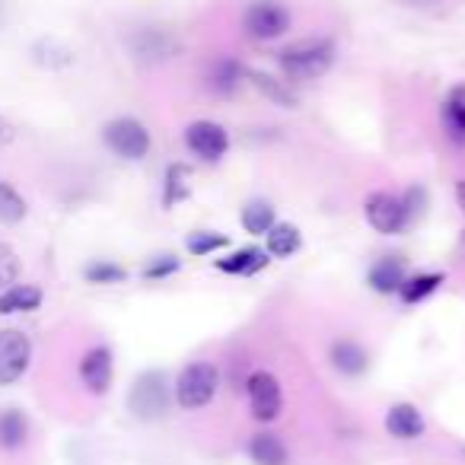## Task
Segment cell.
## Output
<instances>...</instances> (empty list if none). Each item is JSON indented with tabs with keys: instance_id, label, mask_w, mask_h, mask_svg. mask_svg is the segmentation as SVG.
<instances>
[{
	"instance_id": "obj_1",
	"label": "cell",
	"mask_w": 465,
	"mask_h": 465,
	"mask_svg": "<svg viewBox=\"0 0 465 465\" xmlns=\"http://www.w3.org/2000/svg\"><path fill=\"white\" fill-rule=\"evenodd\" d=\"M331 61H335V42L329 35H306L297 39L278 54L281 74L287 84H310L329 74Z\"/></svg>"
},
{
	"instance_id": "obj_2",
	"label": "cell",
	"mask_w": 465,
	"mask_h": 465,
	"mask_svg": "<svg viewBox=\"0 0 465 465\" xmlns=\"http://www.w3.org/2000/svg\"><path fill=\"white\" fill-rule=\"evenodd\" d=\"M363 217H367V223L373 226L376 232H382V236H399V232H405L408 226L414 223L405 201H401V194H392V192L367 194V201H363Z\"/></svg>"
},
{
	"instance_id": "obj_3",
	"label": "cell",
	"mask_w": 465,
	"mask_h": 465,
	"mask_svg": "<svg viewBox=\"0 0 465 465\" xmlns=\"http://www.w3.org/2000/svg\"><path fill=\"white\" fill-rule=\"evenodd\" d=\"M213 395H217V370H213L211 363H204V361L188 363L179 373L175 401H179L185 411H198V408L211 405Z\"/></svg>"
},
{
	"instance_id": "obj_4",
	"label": "cell",
	"mask_w": 465,
	"mask_h": 465,
	"mask_svg": "<svg viewBox=\"0 0 465 465\" xmlns=\"http://www.w3.org/2000/svg\"><path fill=\"white\" fill-rule=\"evenodd\" d=\"M128 408L134 418L141 420H160L169 408V389H166V376L150 370V373H141L134 380L128 392Z\"/></svg>"
},
{
	"instance_id": "obj_5",
	"label": "cell",
	"mask_w": 465,
	"mask_h": 465,
	"mask_svg": "<svg viewBox=\"0 0 465 465\" xmlns=\"http://www.w3.org/2000/svg\"><path fill=\"white\" fill-rule=\"evenodd\" d=\"M103 141L122 160H143L150 153V131L137 118H112L103 128Z\"/></svg>"
},
{
	"instance_id": "obj_6",
	"label": "cell",
	"mask_w": 465,
	"mask_h": 465,
	"mask_svg": "<svg viewBox=\"0 0 465 465\" xmlns=\"http://www.w3.org/2000/svg\"><path fill=\"white\" fill-rule=\"evenodd\" d=\"M242 29L255 42L281 39L291 29V14H287V7H281L278 0H255L242 16Z\"/></svg>"
},
{
	"instance_id": "obj_7",
	"label": "cell",
	"mask_w": 465,
	"mask_h": 465,
	"mask_svg": "<svg viewBox=\"0 0 465 465\" xmlns=\"http://www.w3.org/2000/svg\"><path fill=\"white\" fill-rule=\"evenodd\" d=\"M33 361V341L20 329H0V386H14L23 380Z\"/></svg>"
},
{
	"instance_id": "obj_8",
	"label": "cell",
	"mask_w": 465,
	"mask_h": 465,
	"mask_svg": "<svg viewBox=\"0 0 465 465\" xmlns=\"http://www.w3.org/2000/svg\"><path fill=\"white\" fill-rule=\"evenodd\" d=\"M246 392H249V408H252L255 420H278L284 411V392H281V382L274 373L268 370H255L246 380Z\"/></svg>"
},
{
	"instance_id": "obj_9",
	"label": "cell",
	"mask_w": 465,
	"mask_h": 465,
	"mask_svg": "<svg viewBox=\"0 0 465 465\" xmlns=\"http://www.w3.org/2000/svg\"><path fill=\"white\" fill-rule=\"evenodd\" d=\"M185 143L204 163H217L230 150V134L217 122H192L185 128Z\"/></svg>"
},
{
	"instance_id": "obj_10",
	"label": "cell",
	"mask_w": 465,
	"mask_h": 465,
	"mask_svg": "<svg viewBox=\"0 0 465 465\" xmlns=\"http://www.w3.org/2000/svg\"><path fill=\"white\" fill-rule=\"evenodd\" d=\"M112 373H115V361H112V351L105 344H96L84 354L80 361V380L90 389L93 395H105L112 386Z\"/></svg>"
},
{
	"instance_id": "obj_11",
	"label": "cell",
	"mask_w": 465,
	"mask_h": 465,
	"mask_svg": "<svg viewBox=\"0 0 465 465\" xmlns=\"http://www.w3.org/2000/svg\"><path fill=\"white\" fill-rule=\"evenodd\" d=\"M179 39L163 33V29H143V33H137L131 39V52L141 61H166L173 54H179Z\"/></svg>"
},
{
	"instance_id": "obj_12",
	"label": "cell",
	"mask_w": 465,
	"mask_h": 465,
	"mask_svg": "<svg viewBox=\"0 0 465 465\" xmlns=\"http://www.w3.org/2000/svg\"><path fill=\"white\" fill-rule=\"evenodd\" d=\"M424 414L418 411L414 405H408V401H401V405H392L386 411V430L389 437L395 440H418L424 437Z\"/></svg>"
},
{
	"instance_id": "obj_13",
	"label": "cell",
	"mask_w": 465,
	"mask_h": 465,
	"mask_svg": "<svg viewBox=\"0 0 465 465\" xmlns=\"http://www.w3.org/2000/svg\"><path fill=\"white\" fill-rule=\"evenodd\" d=\"M408 278V268L401 255H382L373 268H370L367 281L376 293H399V287L405 284Z\"/></svg>"
},
{
	"instance_id": "obj_14",
	"label": "cell",
	"mask_w": 465,
	"mask_h": 465,
	"mask_svg": "<svg viewBox=\"0 0 465 465\" xmlns=\"http://www.w3.org/2000/svg\"><path fill=\"white\" fill-rule=\"evenodd\" d=\"M440 118H443V131L452 143H465V84L452 86L443 99V109H440Z\"/></svg>"
},
{
	"instance_id": "obj_15",
	"label": "cell",
	"mask_w": 465,
	"mask_h": 465,
	"mask_svg": "<svg viewBox=\"0 0 465 465\" xmlns=\"http://www.w3.org/2000/svg\"><path fill=\"white\" fill-rule=\"evenodd\" d=\"M42 306V291L35 284H14L0 291V316L14 312H35Z\"/></svg>"
},
{
	"instance_id": "obj_16",
	"label": "cell",
	"mask_w": 465,
	"mask_h": 465,
	"mask_svg": "<svg viewBox=\"0 0 465 465\" xmlns=\"http://www.w3.org/2000/svg\"><path fill=\"white\" fill-rule=\"evenodd\" d=\"M268 262H272V255H268L265 249L249 246V249H240V252L226 255V259H220L217 268L223 274H259Z\"/></svg>"
},
{
	"instance_id": "obj_17",
	"label": "cell",
	"mask_w": 465,
	"mask_h": 465,
	"mask_svg": "<svg viewBox=\"0 0 465 465\" xmlns=\"http://www.w3.org/2000/svg\"><path fill=\"white\" fill-rule=\"evenodd\" d=\"M246 77L252 80V86L262 93V96L272 99V103L281 105V109H293V105H297V93L291 90L287 80H278V77H272V74H262V71H249Z\"/></svg>"
},
{
	"instance_id": "obj_18",
	"label": "cell",
	"mask_w": 465,
	"mask_h": 465,
	"mask_svg": "<svg viewBox=\"0 0 465 465\" xmlns=\"http://www.w3.org/2000/svg\"><path fill=\"white\" fill-rule=\"evenodd\" d=\"M249 456L255 465H287V446L278 433H255L249 440Z\"/></svg>"
},
{
	"instance_id": "obj_19",
	"label": "cell",
	"mask_w": 465,
	"mask_h": 465,
	"mask_svg": "<svg viewBox=\"0 0 465 465\" xmlns=\"http://www.w3.org/2000/svg\"><path fill=\"white\" fill-rule=\"evenodd\" d=\"M29 440V418L20 408H7L0 411V446L4 450H20Z\"/></svg>"
},
{
	"instance_id": "obj_20",
	"label": "cell",
	"mask_w": 465,
	"mask_h": 465,
	"mask_svg": "<svg viewBox=\"0 0 465 465\" xmlns=\"http://www.w3.org/2000/svg\"><path fill=\"white\" fill-rule=\"evenodd\" d=\"M331 363H335V370H341L344 376H361L363 370H367V351L361 348L357 341H335L331 344Z\"/></svg>"
},
{
	"instance_id": "obj_21",
	"label": "cell",
	"mask_w": 465,
	"mask_h": 465,
	"mask_svg": "<svg viewBox=\"0 0 465 465\" xmlns=\"http://www.w3.org/2000/svg\"><path fill=\"white\" fill-rule=\"evenodd\" d=\"M265 242H268V255H274V259H291V255L303 246V236H300V230L293 223H274L272 230H268Z\"/></svg>"
},
{
	"instance_id": "obj_22",
	"label": "cell",
	"mask_w": 465,
	"mask_h": 465,
	"mask_svg": "<svg viewBox=\"0 0 465 465\" xmlns=\"http://www.w3.org/2000/svg\"><path fill=\"white\" fill-rule=\"evenodd\" d=\"M246 67L240 64V61H232V58H223L213 64L211 71V90L220 93V96H232V93L240 90L242 77H246Z\"/></svg>"
},
{
	"instance_id": "obj_23",
	"label": "cell",
	"mask_w": 465,
	"mask_h": 465,
	"mask_svg": "<svg viewBox=\"0 0 465 465\" xmlns=\"http://www.w3.org/2000/svg\"><path fill=\"white\" fill-rule=\"evenodd\" d=\"M188 179H192V169L182 166V163H173L166 169V179H163V207H175L179 201L188 198Z\"/></svg>"
},
{
	"instance_id": "obj_24",
	"label": "cell",
	"mask_w": 465,
	"mask_h": 465,
	"mask_svg": "<svg viewBox=\"0 0 465 465\" xmlns=\"http://www.w3.org/2000/svg\"><path fill=\"white\" fill-rule=\"evenodd\" d=\"M440 284H443V274H437V272L414 274V278H405V284L399 287V297H401V303L414 306V303H420V300L430 297Z\"/></svg>"
},
{
	"instance_id": "obj_25",
	"label": "cell",
	"mask_w": 465,
	"mask_h": 465,
	"mask_svg": "<svg viewBox=\"0 0 465 465\" xmlns=\"http://www.w3.org/2000/svg\"><path fill=\"white\" fill-rule=\"evenodd\" d=\"M278 223V217H274V207L268 204V201H249L246 207H242V226H246V232H252V236H268V230Z\"/></svg>"
},
{
	"instance_id": "obj_26",
	"label": "cell",
	"mask_w": 465,
	"mask_h": 465,
	"mask_svg": "<svg viewBox=\"0 0 465 465\" xmlns=\"http://www.w3.org/2000/svg\"><path fill=\"white\" fill-rule=\"evenodd\" d=\"M26 201H23V194L16 192L10 182L0 179V220L4 223H20L23 217H26Z\"/></svg>"
},
{
	"instance_id": "obj_27",
	"label": "cell",
	"mask_w": 465,
	"mask_h": 465,
	"mask_svg": "<svg viewBox=\"0 0 465 465\" xmlns=\"http://www.w3.org/2000/svg\"><path fill=\"white\" fill-rule=\"evenodd\" d=\"M84 278L90 281V284H122V281L128 278V272H124L122 265H115V262L96 259L84 268Z\"/></svg>"
},
{
	"instance_id": "obj_28",
	"label": "cell",
	"mask_w": 465,
	"mask_h": 465,
	"mask_svg": "<svg viewBox=\"0 0 465 465\" xmlns=\"http://www.w3.org/2000/svg\"><path fill=\"white\" fill-rule=\"evenodd\" d=\"M20 274H23V262L16 255V249L7 246V242H0V291L14 287L20 281Z\"/></svg>"
},
{
	"instance_id": "obj_29",
	"label": "cell",
	"mask_w": 465,
	"mask_h": 465,
	"mask_svg": "<svg viewBox=\"0 0 465 465\" xmlns=\"http://www.w3.org/2000/svg\"><path fill=\"white\" fill-rule=\"evenodd\" d=\"M226 242H230V240H226L223 232H188L185 249L201 259V255H211L213 249H223Z\"/></svg>"
},
{
	"instance_id": "obj_30",
	"label": "cell",
	"mask_w": 465,
	"mask_h": 465,
	"mask_svg": "<svg viewBox=\"0 0 465 465\" xmlns=\"http://www.w3.org/2000/svg\"><path fill=\"white\" fill-rule=\"evenodd\" d=\"M179 272V259L175 255H160V259H153L147 268H143V278L147 281H160V278H169V274Z\"/></svg>"
},
{
	"instance_id": "obj_31",
	"label": "cell",
	"mask_w": 465,
	"mask_h": 465,
	"mask_svg": "<svg viewBox=\"0 0 465 465\" xmlns=\"http://www.w3.org/2000/svg\"><path fill=\"white\" fill-rule=\"evenodd\" d=\"M16 141V128H14V122H7V118L0 115V150L4 147H10V143Z\"/></svg>"
},
{
	"instance_id": "obj_32",
	"label": "cell",
	"mask_w": 465,
	"mask_h": 465,
	"mask_svg": "<svg viewBox=\"0 0 465 465\" xmlns=\"http://www.w3.org/2000/svg\"><path fill=\"white\" fill-rule=\"evenodd\" d=\"M456 204H459V211L465 213V179L456 182Z\"/></svg>"
}]
</instances>
